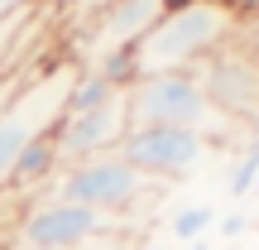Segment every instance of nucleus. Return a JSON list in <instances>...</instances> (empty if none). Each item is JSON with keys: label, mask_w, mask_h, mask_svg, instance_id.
<instances>
[{"label": "nucleus", "mask_w": 259, "mask_h": 250, "mask_svg": "<svg viewBox=\"0 0 259 250\" xmlns=\"http://www.w3.org/2000/svg\"><path fill=\"white\" fill-rule=\"evenodd\" d=\"M235 34H240V15L226 0H192L183 10H168L135 44L139 77H149V73H197Z\"/></svg>", "instance_id": "nucleus-1"}, {"label": "nucleus", "mask_w": 259, "mask_h": 250, "mask_svg": "<svg viewBox=\"0 0 259 250\" xmlns=\"http://www.w3.org/2000/svg\"><path fill=\"white\" fill-rule=\"evenodd\" d=\"M72 77H77V58L34 63L0 101V197L10 188V173H15V159L24 154V145H34L38 135H48L58 125Z\"/></svg>", "instance_id": "nucleus-2"}, {"label": "nucleus", "mask_w": 259, "mask_h": 250, "mask_svg": "<svg viewBox=\"0 0 259 250\" xmlns=\"http://www.w3.org/2000/svg\"><path fill=\"white\" fill-rule=\"evenodd\" d=\"M15 226H10V245L15 250H87L111 236V222L92 207H77L58 193H34L15 202Z\"/></svg>", "instance_id": "nucleus-3"}, {"label": "nucleus", "mask_w": 259, "mask_h": 250, "mask_svg": "<svg viewBox=\"0 0 259 250\" xmlns=\"http://www.w3.org/2000/svg\"><path fill=\"white\" fill-rule=\"evenodd\" d=\"M125 116H130V125L197 130V135H206L211 145H221V135L211 130L221 116L211 111L197 73H149V77H139L125 92Z\"/></svg>", "instance_id": "nucleus-4"}, {"label": "nucleus", "mask_w": 259, "mask_h": 250, "mask_svg": "<svg viewBox=\"0 0 259 250\" xmlns=\"http://www.w3.org/2000/svg\"><path fill=\"white\" fill-rule=\"evenodd\" d=\"M48 193L67 197L77 207H92L106 222H115V217H130L135 207H144L149 178L135 173L120 154H96V159H82V164H63L58 178L48 183Z\"/></svg>", "instance_id": "nucleus-5"}, {"label": "nucleus", "mask_w": 259, "mask_h": 250, "mask_svg": "<svg viewBox=\"0 0 259 250\" xmlns=\"http://www.w3.org/2000/svg\"><path fill=\"white\" fill-rule=\"evenodd\" d=\"M206 145H211V139L197 135V130H173V125H130L115 154H120L125 164L135 168V173H144L149 183H178V178H187L197 164H202Z\"/></svg>", "instance_id": "nucleus-6"}, {"label": "nucleus", "mask_w": 259, "mask_h": 250, "mask_svg": "<svg viewBox=\"0 0 259 250\" xmlns=\"http://www.w3.org/2000/svg\"><path fill=\"white\" fill-rule=\"evenodd\" d=\"M197 82H202L206 101H211V111L221 116V121H235L245 130L259 116V67L240 48V39L216 48V53L197 67Z\"/></svg>", "instance_id": "nucleus-7"}, {"label": "nucleus", "mask_w": 259, "mask_h": 250, "mask_svg": "<svg viewBox=\"0 0 259 250\" xmlns=\"http://www.w3.org/2000/svg\"><path fill=\"white\" fill-rule=\"evenodd\" d=\"M130 130V116H125V92L106 106H92V111H63L53 125V145L63 154V164H82V159H96V154H115Z\"/></svg>", "instance_id": "nucleus-8"}, {"label": "nucleus", "mask_w": 259, "mask_h": 250, "mask_svg": "<svg viewBox=\"0 0 259 250\" xmlns=\"http://www.w3.org/2000/svg\"><path fill=\"white\" fill-rule=\"evenodd\" d=\"M231 197H245V193H254L259 188V135L245 139V154L235 159V168H231Z\"/></svg>", "instance_id": "nucleus-9"}, {"label": "nucleus", "mask_w": 259, "mask_h": 250, "mask_svg": "<svg viewBox=\"0 0 259 250\" xmlns=\"http://www.w3.org/2000/svg\"><path fill=\"white\" fill-rule=\"evenodd\" d=\"M211 222H216L211 207H183V212L168 222V236H173V241H202V236L211 231Z\"/></svg>", "instance_id": "nucleus-10"}, {"label": "nucleus", "mask_w": 259, "mask_h": 250, "mask_svg": "<svg viewBox=\"0 0 259 250\" xmlns=\"http://www.w3.org/2000/svg\"><path fill=\"white\" fill-rule=\"evenodd\" d=\"M235 39H240V48H245V53L254 58V67H259V15H254V19H250V24H245L240 34H235Z\"/></svg>", "instance_id": "nucleus-11"}, {"label": "nucleus", "mask_w": 259, "mask_h": 250, "mask_svg": "<svg viewBox=\"0 0 259 250\" xmlns=\"http://www.w3.org/2000/svg\"><path fill=\"white\" fill-rule=\"evenodd\" d=\"M29 5H38V0H0V24H5V19H15L19 10H29Z\"/></svg>", "instance_id": "nucleus-12"}, {"label": "nucleus", "mask_w": 259, "mask_h": 250, "mask_svg": "<svg viewBox=\"0 0 259 250\" xmlns=\"http://www.w3.org/2000/svg\"><path fill=\"white\" fill-rule=\"evenodd\" d=\"M226 5H231L235 15H240V24H245V19H254V15H259V0H226Z\"/></svg>", "instance_id": "nucleus-13"}, {"label": "nucleus", "mask_w": 259, "mask_h": 250, "mask_svg": "<svg viewBox=\"0 0 259 250\" xmlns=\"http://www.w3.org/2000/svg\"><path fill=\"white\" fill-rule=\"evenodd\" d=\"M245 226H250V222H245V217H226V226H221V236H240Z\"/></svg>", "instance_id": "nucleus-14"}, {"label": "nucleus", "mask_w": 259, "mask_h": 250, "mask_svg": "<svg viewBox=\"0 0 259 250\" xmlns=\"http://www.w3.org/2000/svg\"><path fill=\"white\" fill-rule=\"evenodd\" d=\"M44 5H53V10H67V5H72V0H44Z\"/></svg>", "instance_id": "nucleus-15"}, {"label": "nucleus", "mask_w": 259, "mask_h": 250, "mask_svg": "<svg viewBox=\"0 0 259 250\" xmlns=\"http://www.w3.org/2000/svg\"><path fill=\"white\" fill-rule=\"evenodd\" d=\"M139 250H158V245H139Z\"/></svg>", "instance_id": "nucleus-16"}, {"label": "nucleus", "mask_w": 259, "mask_h": 250, "mask_svg": "<svg viewBox=\"0 0 259 250\" xmlns=\"http://www.w3.org/2000/svg\"><path fill=\"white\" fill-rule=\"evenodd\" d=\"M254 193H259V188H254Z\"/></svg>", "instance_id": "nucleus-17"}]
</instances>
